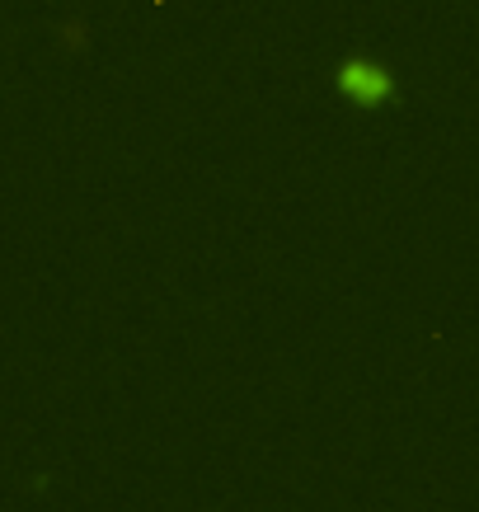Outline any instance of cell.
<instances>
[{
	"label": "cell",
	"instance_id": "1",
	"mask_svg": "<svg viewBox=\"0 0 479 512\" xmlns=\"http://www.w3.org/2000/svg\"><path fill=\"white\" fill-rule=\"evenodd\" d=\"M334 85H339V94L348 99V104H357V109H386V104H395V76H390L381 62H371V57H348V62H339V71H334Z\"/></svg>",
	"mask_w": 479,
	"mask_h": 512
}]
</instances>
